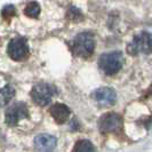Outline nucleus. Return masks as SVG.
<instances>
[{"label":"nucleus","mask_w":152,"mask_h":152,"mask_svg":"<svg viewBox=\"0 0 152 152\" xmlns=\"http://www.w3.org/2000/svg\"><path fill=\"white\" fill-rule=\"evenodd\" d=\"M56 94L55 87L49 84H38L36 85L31 91V97L32 99L41 107L48 105L54 95Z\"/></svg>","instance_id":"20e7f679"},{"label":"nucleus","mask_w":152,"mask_h":152,"mask_svg":"<svg viewBox=\"0 0 152 152\" xmlns=\"http://www.w3.org/2000/svg\"><path fill=\"white\" fill-rule=\"evenodd\" d=\"M91 97L96 103H99V105L107 107V105H112L115 103L117 94L110 87H101L93 93Z\"/></svg>","instance_id":"6e6552de"},{"label":"nucleus","mask_w":152,"mask_h":152,"mask_svg":"<svg viewBox=\"0 0 152 152\" xmlns=\"http://www.w3.org/2000/svg\"><path fill=\"white\" fill-rule=\"evenodd\" d=\"M150 93H151V95H152V84H151V86H150Z\"/></svg>","instance_id":"2eb2a0df"},{"label":"nucleus","mask_w":152,"mask_h":152,"mask_svg":"<svg viewBox=\"0 0 152 152\" xmlns=\"http://www.w3.org/2000/svg\"><path fill=\"white\" fill-rule=\"evenodd\" d=\"M49 113H50V115L53 117L54 120L57 124H63V122H65L68 120L71 111L65 104L56 103L49 109Z\"/></svg>","instance_id":"1a4fd4ad"},{"label":"nucleus","mask_w":152,"mask_h":152,"mask_svg":"<svg viewBox=\"0 0 152 152\" xmlns=\"http://www.w3.org/2000/svg\"><path fill=\"white\" fill-rule=\"evenodd\" d=\"M130 55L150 54L152 52V36L148 32H141L136 34L127 47Z\"/></svg>","instance_id":"7ed1b4c3"},{"label":"nucleus","mask_w":152,"mask_h":152,"mask_svg":"<svg viewBox=\"0 0 152 152\" xmlns=\"http://www.w3.org/2000/svg\"><path fill=\"white\" fill-rule=\"evenodd\" d=\"M34 145L40 151H52L56 146V138L48 134H41L34 138Z\"/></svg>","instance_id":"9d476101"},{"label":"nucleus","mask_w":152,"mask_h":152,"mask_svg":"<svg viewBox=\"0 0 152 152\" xmlns=\"http://www.w3.org/2000/svg\"><path fill=\"white\" fill-rule=\"evenodd\" d=\"M15 95V89L12 85H6L0 88V107L7 105Z\"/></svg>","instance_id":"9b49d317"},{"label":"nucleus","mask_w":152,"mask_h":152,"mask_svg":"<svg viewBox=\"0 0 152 152\" xmlns=\"http://www.w3.org/2000/svg\"><path fill=\"white\" fill-rule=\"evenodd\" d=\"M94 146L89 141L87 140H81L79 142H77V144L73 148V151H79V152H87V151H93Z\"/></svg>","instance_id":"ddd939ff"},{"label":"nucleus","mask_w":152,"mask_h":152,"mask_svg":"<svg viewBox=\"0 0 152 152\" xmlns=\"http://www.w3.org/2000/svg\"><path fill=\"white\" fill-rule=\"evenodd\" d=\"M124 64V56L120 52H111L103 54L99 57V65L103 73L107 76L115 75Z\"/></svg>","instance_id":"f03ea898"},{"label":"nucleus","mask_w":152,"mask_h":152,"mask_svg":"<svg viewBox=\"0 0 152 152\" xmlns=\"http://www.w3.org/2000/svg\"><path fill=\"white\" fill-rule=\"evenodd\" d=\"M24 14L29 17H38V15L40 14V6L38 2L36 1H31L26 5V7L24 9Z\"/></svg>","instance_id":"f8f14e48"},{"label":"nucleus","mask_w":152,"mask_h":152,"mask_svg":"<svg viewBox=\"0 0 152 152\" xmlns=\"http://www.w3.org/2000/svg\"><path fill=\"white\" fill-rule=\"evenodd\" d=\"M1 14L5 16H14L16 14V9L14 6H12V5H8L6 7H4L2 9V12H1Z\"/></svg>","instance_id":"4468645a"},{"label":"nucleus","mask_w":152,"mask_h":152,"mask_svg":"<svg viewBox=\"0 0 152 152\" xmlns=\"http://www.w3.org/2000/svg\"><path fill=\"white\" fill-rule=\"evenodd\" d=\"M29 117V110L24 103H15L9 107L5 113V120L9 126H16L20 120Z\"/></svg>","instance_id":"423d86ee"},{"label":"nucleus","mask_w":152,"mask_h":152,"mask_svg":"<svg viewBox=\"0 0 152 152\" xmlns=\"http://www.w3.org/2000/svg\"><path fill=\"white\" fill-rule=\"evenodd\" d=\"M7 53L9 57L14 61H22L29 54V47L26 40L22 37H17L10 40L8 44Z\"/></svg>","instance_id":"39448f33"},{"label":"nucleus","mask_w":152,"mask_h":152,"mask_svg":"<svg viewBox=\"0 0 152 152\" xmlns=\"http://www.w3.org/2000/svg\"><path fill=\"white\" fill-rule=\"evenodd\" d=\"M95 48V41L94 37L89 32H81L77 34L72 44H71V49L75 55L79 57H89Z\"/></svg>","instance_id":"f257e3e1"},{"label":"nucleus","mask_w":152,"mask_h":152,"mask_svg":"<svg viewBox=\"0 0 152 152\" xmlns=\"http://www.w3.org/2000/svg\"><path fill=\"white\" fill-rule=\"evenodd\" d=\"M122 119L119 114L117 113H107L101 117L99 121V130L104 134L107 133H114L121 128Z\"/></svg>","instance_id":"0eeeda50"}]
</instances>
